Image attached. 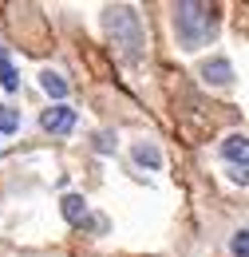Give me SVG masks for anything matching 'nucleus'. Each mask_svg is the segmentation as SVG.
I'll list each match as a JSON object with an SVG mask.
<instances>
[{"label": "nucleus", "mask_w": 249, "mask_h": 257, "mask_svg": "<svg viewBox=\"0 0 249 257\" xmlns=\"http://www.w3.org/2000/svg\"><path fill=\"white\" fill-rule=\"evenodd\" d=\"M202 79L214 83V87H229V83H233V64H229L225 56H210V60L202 64Z\"/></svg>", "instance_id": "4"}, {"label": "nucleus", "mask_w": 249, "mask_h": 257, "mask_svg": "<svg viewBox=\"0 0 249 257\" xmlns=\"http://www.w3.org/2000/svg\"><path fill=\"white\" fill-rule=\"evenodd\" d=\"M174 32L182 48H202L218 36V4H202V0H182L174 4Z\"/></svg>", "instance_id": "2"}, {"label": "nucleus", "mask_w": 249, "mask_h": 257, "mask_svg": "<svg viewBox=\"0 0 249 257\" xmlns=\"http://www.w3.org/2000/svg\"><path fill=\"white\" fill-rule=\"evenodd\" d=\"M229 253L233 257H249V229H237V233L229 237Z\"/></svg>", "instance_id": "11"}, {"label": "nucleus", "mask_w": 249, "mask_h": 257, "mask_svg": "<svg viewBox=\"0 0 249 257\" xmlns=\"http://www.w3.org/2000/svg\"><path fill=\"white\" fill-rule=\"evenodd\" d=\"M0 87H4V91H16V87H20V71L12 67V60H8L4 48H0Z\"/></svg>", "instance_id": "9"}, {"label": "nucleus", "mask_w": 249, "mask_h": 257, "mask_svg": "<svg viewBox=\"0 0 249 257\" xmlns=\"http://www.w3.org/2000/svg\"><path fill=\"white\" fill-rule=\"evenodd\" d=\"M229 182H237V186H249V170H245V166H229Z\"/></svg>", "instance_id": "12"}, {"label": "nucleus", "mask_w": 249, "mask_h": 257, "mask_svg": "<svg viewBox=\"0 0 249 257\" xmlns=\"http://www.w3.org/2000/svg\"><path fill=\"white\" fill-rule=\"evenodd\" d=\"M60 210L71 225H87V198H83V194H63Z\"/></svg>", "instance_id": "6"}, {"label": "nucleus", "mask_w": 249, "mask_h": 257, "mask_svg": "<svg viewBox=\"0 0 249 257\" xmlns=\"http://www.w3.org/2000/svg\"><path fill=\"white\" fill-rule=\"evenodd\" d=\"M103 28H107V40H111V52H115L123 64H135V60L143 56L147 40H143V20H139L135 8L111 4V8L103 12Z\"/></svg>", "instance_id": "1"}, {"label": "nucleus", "mask_w": 249, "mask_h": 257, "mask_svg": "<svg viewBox=\"0 0 249 257\" xmlns=\"http://www.w3.org/2000/svg\"><path fill=\"white\" fill-rule=\"evenodd\" d=\"M221 159L229 162V166H245L249 170V139L245 135H229L221 143Z\"/></svg>", "instance_id": "5"}, {"label": "nucleus", "mask_w": 249, "mask_h": 257, "mask_svg": "<svg viewBox=\"0 0 249 257\" xmlns=\"http://www.w3.org/2000/svg\"><path fill=\"white\" fill-rule=\"evenodd\" d=\"M131 155H135V162H139L143 170H162V151H158L155 143H139Z\"/></svg>", "instance_id": "8"}, {"label": "nucleus", "mask_w": 249, "mask_h": 257, "mask_svg": "<svg viewBox=\"0 0 249 257\" xmlns=\"http://www.w3.org/2000/svg\"><path fill=\"white\" fill-rule=\"evenodd\" d=\"M40 87H44V91H48V95L56 99V103H63V99L71 95V83H67V79H63L60 71H44V75H40Z\"/></svg>", "instance_id": "7"}, {"label": "nucleus", "mask_w": 249, "mask_h": 257, "mask_svg": "<svg viewBox=\"0 0 249 257\" xmlns=\"http://www.w3.org/2000/svg\"><path fill=\"white\" fill-rule=\"evenodd\" d=\"M75 119H79V115H75L67 103H52V107L40 115V127L52 131V135H67V131L75 127Z\"/></svg>", "instance_id": "3"}, {"label": "nucleus", "mask_w": 249, "mask_h": 257, "mask_svg": "<svg viewBox=\"0 0 249 257\" xmlns=\"http://www.w3.org/2000/svg\"><path fill=\"white\" fill-rule=\"evenodd\" d=\"M12 131H20V111L0 103V135H12Z\"/></svg>", "instance_id": "10"}]
</instances>
